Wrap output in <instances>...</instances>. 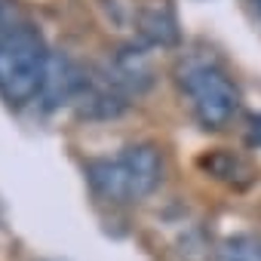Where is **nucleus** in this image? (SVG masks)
<instances>
[{
	"label": "nucleus",
	"instance_id": "39448f33",
	"mask_svg": "<svg viewBox=\"0 0 261 261\" xmlns=\"http://www.w3.org/2000/svg\"><path fill=\"white\" fill-rule=\"evenodd\" d=\"M129 108V98L98 71V74H89L80 95L74 98V111L83 117V120H114L120 117L123 111Z\"/></svg>",
	"mask_w": 261,
	"mask_h": 261
},
{
	"label": "nucleus",
	"instance_id": "20e7f679",
	"mask_svg": "<svg viewBox=\"0 0 261 261\" xmlns=\"http://www.w3.org/2000/svg\"><path fill=\"white\" fill-rule=\"evenodd\" d=\"M101 74L126 95H142L151 83H154V68H151V56L145 53V46H123L111 56V62L101 68Z\"/></svg>",
	"mask_w": 261,
	"mask_h": 261
},
{
	"label": "nucleus",
	"instance_id": "0eeeda50",
	"mask_svg": "<svg viewBox=\"0 0 261 261\" xmlns=\"http://www.w3.org/2000/svg\"><path fill=\"white\" fill-rule=\"evenodd\" d=\"M86 71L68 59V56H56L49 59V74H46V86L40 92V101L53 111V108H62V105H74V98L80 95L83 83H86Z\"/></svg>",
	"mask_w": 261,
	"mask_h": 261
},
{
	"label": "nucleus",
	"instance_id": "9b49d317",
	"mask_svg": "<svg viewBox=\"0 0 261 261\" xmlns=\"http://www.w3.org/2000/svg\"><path fill=\"white\" fill-rule=\"evenodd\" d=\"M255 4H258V16H261V0H255Z\"/></svg>",
	"mask_w": 261,
	"mask_h": 261
},
{
	"label": "nucleus",
	"instance_id": "f257e3e1",
	"mask_svg": "<svg viewBox=\"0 0 261 261\" xmlns=\"http://www.w3.org/2000/svg\"><path fill=\"white\" fill-rule=\"evenodd\" d=\"M86 181L95 197L108 203H139L154 194L163 181V154L151 142L126 145L114 157H92L86 166Z\"/></svg>",
	"mask_w": 261,
	"mask_h": 261
},
{
	"label": "nucleus",
	"instance_id": "1a4fd4ad",
	"mask_svg": "<svg viewBox=\"0 0 261 261\" xmlns=\"http://www.w3.org/2000/svg\"><path fill=\"white\" fill-rule=\"evenodd\" d=\"M206 166H209V172H212V175L227 178V181H233V175H237V172H243V175H249V178H252L249 166H246L240 157H233V154H215V157H209V160H206Z\"/></svg>",
	"mask_w": 261,
	"mask_h": 261
},
{
	"label": "nucleus",
	"instance_id": "6e6552de",
	"mask_svg": "<svg viewBox=\"0 0 261 261\" xmlns=\"http://www.w3.org/2000/svg\"><path fill=\"white\" fill-rule=\"evenodd\" d=\"M215 261H261V240L255 233H233L218 246Z\"/></svg>",
	"mask_w": 261,
	"mask_h": 261
},
{
	"label": "nucleus",
	"instance_id": "423d86ee",
	"mask_svg": "<svg viewBox=\"0 0 261 261\" xmlns=\"http://www.w3.org/2000/svg\"><path fill=\"white\" fill-rule=\"evenodd\" d=\"M136 28L151 46H175L181 40V25L172 0H145L136 7Z\"/></svg>",
	"mask_w": 261,
	"mask_h": 261
},
{
	"label": "nucleus",
	"instance_id": "f03ea898",
	"mask_svg": "<svg viewBox=\"0 0 261 261\" xmlns=\"http://www.w3.org/2000/svg\"><path fill=\"white\" fill-rule=\"evenodd\" d=\"M49 46L31 25H13L0 31V95L22 108L40 98L49 74Z\"/></svg>",
	"mask_w": 261,
	"mask_h": 261
},
{
	"label": "nucleus",
	"instance_id": "f8f14e48",
	"mask_svg": "<svg viewBox=\"0 0 261 261\" xmlns=\"http://www.w3.org/2000/svg\"><path fill=\"white\" fill-rule=\"evenodd\" d=\"M43 261H62V258H43Z\"/></svg>",
	"mask_w": 261,
	"mask_h": 261
},
{
	"label": "nucleus",
	"instance_id": "7ed1b4c3",
	"mask_svg": "<svg viewBox=\"0 0 261 261\" xmlns=\"http://www.w3.org/2000/svg\"><path fill=\"white\" fill-rule=\"evenodd\" d=\"M178 86L203 129H224L240 114V89L215 59L188 56L178 68Z\"/></svg>",
	"mask_w": 261,
	"mask_h": 261
},
{
	"label": "nucleus",
	"instance_id": "9d476101",
	"mask_svg": "<svg viewBox=\"0 0 261 261\" xmlns=\"http://www.w3.org/2000/svg\"><path fill=\"white\" fill-rule=\"evenodd\" d=\"M249 145H255V148H261V114H255L252 117V123H249Z\"/></svg>",
	"mask_w": 261,
	"mask_h": 261
}]
</instances>
